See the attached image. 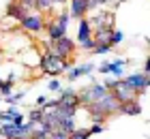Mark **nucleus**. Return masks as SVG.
Here are the masks:
<instances>
[{
	"mask_svg": "<svg viewBox=\"0 0 150 139\" xmlns=\"http://www.w3.org/2000/svg\"><path fill=\"white\" fill-rule=\"evenodd\" d=\"M112 92H114V96H116V99H118V103H127V101H133L135 96H137V92H135L133 88H129L125 81H120L118 86H116V88L112 90Z\"/></svg>",
	"mask_w": 150,
	"mask_h": 139,
	"instance_id": "0eeeda50",
	"label": "nucleus"
},
{
	"mask_svg": "<svg viewBox=\"0 0 150 139\" xmlns=\"http://www.w3.org/2000/svg\"><path fill=\"white\" fill-rule=\"evenodd\" d=\"M43 109H41V107H37V109H32L30 111V114H28V120L30 122H43Z\"/></svg>",
	"mask_w": 150,
	"mask_h": 139,
	"instance_id": "f3484780",
	"label": "nucleus"
},
{
	"mask_svg": "<svg viewBox=\"0 0 150 139\" xmlns=\"http://www.w3.org/2000/svg\"><path fill=\"white\" fill-rule=\"evenodd\" d=\"M120 111H122V114H129V116H137V114H142V105L133 99V101L120 103Z\"/></svg>",
	"mask_w": 150,
	"mask_h": 139,
	"instance_id": "ddd939ff",
	"label": "nucleus"
},
{
	"mask_svg": "<svg viewBox=\"0 0 150 139\" xmlns=\"http://www.w3.org/2000/svg\"><path fill=\"white\" fill-rule=\"evenodd\" d=\"M69 2H71V11H69L71 17H77V19L86 17V13H88V2L86 0H69Z\"/></svg>",
	"mask_w": 150,
	"mask_h": 139,
	"instance_id": "9d476101",
	"label": "nucleus"
},
{
	"mask_svg": "<svg viewBox=\"0 0 150 139\" xmlns=\"http://www.w3.org/2000/svg\"><path fill=\"white\" fill-rule=\"evenodd\" d=\"M19 26H22L24 30H28V32H41L45 28V17L41 15L39 11H30L19 19Z\"/></svg>",
	"mask_w": 150,
	"mask_h": 139,
	"instance_id": "7ed1b4c3",
	"label": "nucleus"
},
{
	"mask_svg": "<svg viewBox=\"0 0 150 139\" xmlns=\"http://www.w3.org/2000/svg\"><path fill=\"white\" fill-rule=\"evenodd\" d=\"M50 139H69V135H50Z\"/></svg>",
	"mask_w": 150,
	"mask_h": 139,
	"instance_id": "bb28decb",
	"label": "nucleus"
},
{
	"mask_svg": "<svg viewBox=\"0 0 150 139\" xmlns=\"http://www.w3.org/2000/svg\"><path fill=\"white\" fill-rule=\"evenodd\" d=\"M92 52H94V54H99V56H103V54H110V52H112V45H110V43H94Z\"/></svg>",
	"mask_w": 150,
	"mask_h": 139,
	"instance_id": "dca6fc26",
	"label": "nucleus"
},
{
	"mask_svg": "<svg viewBox=\"0 0 150 139\" xmlns=\"http://www.w3.org/2000/svg\"><path fill=\"white\" fill-rule=\"evenodd\" d=\"M125 83L129 88H133L135 92H142V90H146L148 86H150V75L148 73H133V75H127V79H125Z\"/></svg>",
	"mask_w": 150,
	"mask_h": 139,
	"instance_id": "423d86ee",
	"label": "nucleus"
},
{
	"mask_svg": "<svg viewBox=\"0 0 150 139\" xmlns=\"http://www.w3.org/2000/svg\"><path fill=\"white\" fill-rule=\"evenodd\" d=\"M13 122H15V124H24V116H22V114H17L15 118H13Z\"/></svg>",
	"mask_w": 150,
	"mask_h": 139,
	"instance_id": "a878e982",
	"label": "nucleus"
},
{
	"mask_svg": "<svg viewBox=\"0 0 150 139\" xmlns=\"http://www.w3.org/2000/svg\"><path fill=\"white\" fill-rule=\"evenodd\" d=\"M47 52L60 56V58H71L73 52H75V41H71L69 37H60L56 41H50V45H47Z\"/></svg>",
	"mask_w": 150,
	"mask_h": 139,
	"instance_id": "f03ea898",
	"label": "nucleus"
},
{
	"mask_svg": "<svg viewBox=\"0 0 150 139\" xmlns=\"http://www.w3.org/2000/svg\"><path fill=\"white\" fill-rule=\"evenodd\" d=\"M71 68V60L69 58H60V56L45 52V56L41 58V71L47 75H58L62 71H69Z\"/></svg>",
	"mask_w": 150,
	"mask_h": 139,
	"instance_id": "f257e3e1",
	"label": "nucleus"
},
{
	"mask_svg": "<svg viewBox=\"0 0 150 139\" xmlns=\"http://www.w3.org/2000/svg\"><path fill=\"white\" fill-rule=\"evenodd\" d=\"M19 6L26 11V13H30V11H35V0H17Z\"/></svg>",
	"mask_w": 150,
	"mask_h": 139,
	"instance_id": "aec40b11",
	"label": "nucleus"
},
{
	"mask_svg": "<svg viewBox=\"0 0 150 139\" xmlns=\"http://www.w3.org/2000/svg\"><path fill=\"white\" fill-rule=\"evenodd\" d=\"M64 2H69V0H54V6L56 4H64Z\"/></svg>",
	"mask_w": 150,
	"mask_h": 139,
	"instance_id": "c85d7f7f",
	"label": "nucleus"
},
{
	"mask_svg": "<svg viewBox=\"0 0 150 139\" xmlns=\"http://www.w3.org/2000/svg\"><path fill=\"white\" fill-rule=\"evenodd\" d=\"M88 73H92V64H84V66L69 68V79H77L79 75H88Z\"/></svg>",
	"mask_w": 150,
	"mask_h": 139,
	"instance_id": "4468645a",
	"label": "nucleus"
},
{
	"mask_svg": "<svg viewBox=\"0 0 150 139\" xmlns=\"http://www.w3.org/2000/svg\"><path fill=\"white\" fill-rule=\"evenodd\" d=\"M69 17H71L69 13H56V17H54V19H56L62 28H67V26H69Z\"/></svg>",
	"mask_w": 150,
	"mask_h": 139,
	"instance_id": "6ab92c4d",
	"label": "nucleus"
},
{
	"mask_svg": "<svg viewBox=\"0 0 150 139\" xmlns=\"http://www.w3.org/2000/svg\"><path fill=\"white\" fill-rule=\"evenodd\" d=\"M11 90H13L11 79L9 81H0V92H2V94H11Z\"/></svg>",
	"mask_w": 150,
	"mask_h": 139,
	"instance_id": "4be33fe9",
	"label": "nucleus"
},
{
	"mask_svg": "<svg viewBox=\"0 0 150 139\" xmlns=\"http://www.w3.org/2000/svg\"><path fill=\"white\" fill-rule=\"evenodd\" d=\"M92 39V28L88 24V17H81L79 19V28H77V43H86V41Z\"/></svg>",
	"mask_w": 150,
	"mask_h": 139,
	"instance_id": "1a4fd4ad",
	"label": "nucleus"
},
{
	"mask_svg": "<svg viewBox=\"0 0 150 139\" xmlns=\"http://www.w3.org/2000/svg\"><path fill=\"white\" fill-rule=\"evenodd\" d=\"M45 103H47V99H45V96H39V99H37V107H43Z\"/></svg>",
	"mask_w": 150,
	"mask_h": 139,
	"instance_id": "393cba45",
	"label": "nucleus"
},
{
	"mask_svg": "<svg viewBox=\"0 0 150 139\" xmlns=\"http://www.w3.org/2000/svg\"><path fill=\"white\" fill-rule=\"evenodd\" d=\"M101 131H103V126H101V124H97V122H94V124H92V126H90V128H88V133H90V135H92V133H101Z\"/></svg>",
	"mask_w": 150,
	"mask_h": 139,
	"instance_id": "5701e85b",
	"label": "nucleus"
},
{
	"mask_svg": "<svg viewBox=\"0 0 150 139\" xmlns=\"http://www.w3.org/2000/svg\"><path fill=\"white\" fill-rule=\"evenodd\" d=\"M144 73L150 75V56H148V60H146V66H144Z\"/></svg>",
	"mask_w": 150,
	"mask_h": 139,
	"instance_id": "cd10ccee",
	"label": "nucleus"
},
{
	"mask_svg": "<svg viewBox=\"0 0 150 139\" xmlns=\"http://www.w3.org/2000/svg\"><path fill=\"white\" fill-rule=\"evenodd\" d=\"M52 9H54V0H35V11L50 13Z\"/></svg>",
	"mask_w": 150,
	"mask_h": 139,
	"instance_id": "2eb2a0df",
	"label": "nucleus"
},
{
	"mask_svg": "<svg viewBox=\"0 0 150 139\" xmlns=\"http://www.w3.org/2000/svg\"><path fill=\"white\" fill-rule=\"evenodd\" d=\"M110 90H107L105 86H97V83H92V86H88L86 90H81V92L77 94V99L79 103H94V101H99L101 96H105Z\"/></svg>",
	"mask_w": 150,
	"mask_h": 139,
	"instance_id": "20e7f679",
	"label": "nucleus"
},
{
	"mask_svg": "<svg viewBox=\"0 0 150 139\" xmlns=\"http://www.w3.org/2000/svg\"><path fill=\"white\" fill-rule=\"evenodd\" d=\"M50 90H60V81H58V79H54V81L50 83Z\"/></svg>",
	"mask_w": 150,
	"mask_h": 139,
	"instance_id": "b1692460",
	"label": "nucleus"
},
{
	"mask_svg": "<svg viewBox=\"0 0 150 139\" xmlns=\"http://www.w3.org/2000/svg\"><path fill=\"white\" fill-rule=\"evenodd\" d=\"M28 139H50V137H28Z\"/></svg>",
	"mask_w": 150,
	"mask_h": 139,
	"instance_id": "c756f323",
	"label": "nucleus"
},
{
	"mask_svg": "<svg viewBox=\"0 0 150 139\" xmlns=\"http://www.w3.org/2000/svg\"><path fill=\"white\" fill-rule=\"evenodd\" d=\"M120 2H125V0H120Z\"/></svg>",
	"mask_w": 150,
	"mask_h": 139,
	"instance_id": "2f4dec72",
	"label": "nucleus"
},
{
	"mask_svg": "<svg viewBox=\"0 0 150 139\" xmlns=\"http://www.w3.org/2000/svg\"><path fill=\"white\" fill-rule=\"evenodd\" d=\"M122 64H127V60H116V62H107L99 68V73H114V75H122Z\"/></svg>",
	"mask_w": 150,
	"mask_h": 139,
	"instance_id": "f8f14e48",
	"label": "nucleus"
},
{
	"mask_svg": "<svg viewBox=\"0 0 150 139\" xmlns=\"http://www.w3.org/2000/svg\"><path fill=\"white\" fill-rule=\"evenodd\" d=\"M24 15H26V11L22 9V6H19L17 0H13V2L6 6V17H9V19H15V22H19V19H22Z\"/></svg>",
	"mask_w": 150,
	"mask_h": 139,
	"instance_id": "9b49d317",
	"label": "nucleus"
},
{
	"mask_svg": "<svg viewBox=\"0 0 150 139\" xmlns=\"http://www.w3.org/2000/svg\"><path fill=\"white\" fill-rule=\"evenodd\" d=\"M88 24H90L92 30H99V28H110V30H114V13L101 11V13H97V15H92L88 19Z\"/></svg>",
	"mask_w": 150,
	"mask_h": 139,
	"instance_id": "39448f33",
	"label": "nucleus"
},
{
	"mask_svg": "<svg viewBox=\"0 0 150 139\" xmlns=\"http://www.w3.org/2000/svg\"><path fill=\"white\" fill-rule=\"evenodd\" d=\"M19 139H28V137H19Z\"/></svg>",
	"mask_w": 150,
	"mask_h": 139,
	"instance_id": "7c9ffc66",
	"label": "nucleus"
},
{
	"mask_svg": "<svg viewBox=\"0 0 150 139\" xmlns=\"http://www.w3.org/2000/svg\"><path fill=\"white\" fill-rule=\"evenodd\" d=\"M88 137H90V133L84 131V128H81V131H73V133L69 135V139H88Z\"/></svg>",
	"mask_w": 150,
	"mask_h": 139,
	"instance_id": "412c9836",
	"label": "nucleus"
},
{
	"mask_svg": "<svg viewBox=\"0 0 150 139\" xmlns=\"http://www.w3.org/2000/svg\"><path fill=\"white\" fill-rule=\"evenodd\" d=\"M45 30H47V37H50V41H56L60 37H64L67 34V28H62L56 19H50V22H45Z\"/></svg>",
	"mask_w": 150,
	"mask_h": 139,
	"instance_id": "6e6552de",
	"label": "nucleus"
},
{
	"mask_svg": "<svg viewBox=\"0 0 150 139\" xmlns=\"http://www.w3.org/2000/svg\"><path fill=\"white\" fill-rule=\"evenodd\" d=\"M122 39H125V34H122L120 30H112V32H110V45H112V47L118 45V43H122Z\"/></svg>",
	"mask_w": 150,
	"mask_h": 139,
	"instance_id": "a211bd4d",
	"label": "nucleus"
}]
</instances>
